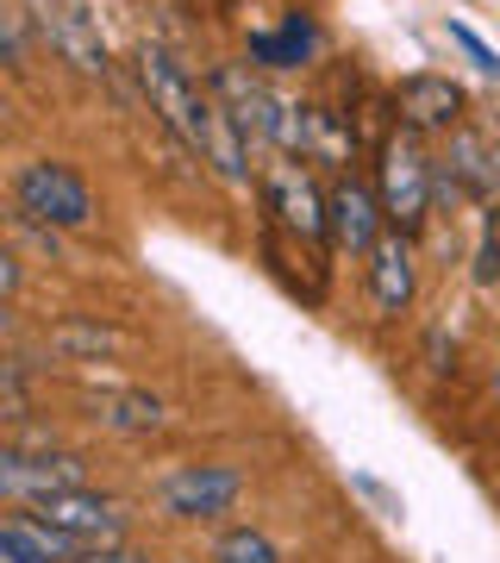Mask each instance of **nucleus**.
<instances>
[{
    "mask_svg": "<svg viewBox=\"0 0 500 563\" xmlns=\"http://www.w3.org/2000/svg\"><path fill=\"white\" fill-rule=\"evenodd\" d=\"M138 88H144V101H151V113H157L200 163H213L225 181L251 176V163H244L251 144H244V132L232 125V113H225L213 95H200L195 81H188V69H181L163 44H144L138 51Z\"/></svg>",
    "mask_w": 500,
    "mask_h": 563,
    "instance_id": "1",
    "label": "nucleus"
},
{
    "mask_svg": "<svg viewBox=\"0 0 500 563\" xmlns=\"http://www.w3.org/2000/svg\"><path fill=\"white\" fill-rule=\"evenodd\" d=\"M432 188H438V163L425 157L420 132L395 125V132H388V144H381V163H376V195H381L388 225L413 239V232L432 220Z\"/></svg>",
    "mask_w": 500,
    "mask_h": 563,
    "instance_id": "2",
    "label": "nucleus"
},
{
    "mask_svg": "<svg viewBox=\"0 0 500 563\" xmlns=\"http://www.w3.org/2000/svg\"><path fill=\"white\" fill-rule=\"evenodd\" d=\"M13 213L51 225V232H81L95 225V188L57 157H32L13 169Z\"/></svg>",
    "mask_w": 500,
    "mask_h": 563,
    "instance_id": "3",
    "label": "nucleus"
},
{
    "mask_svg": "<svg viewBox=\"0 0 500 563\" xmlns=\"http://www.w3.org/2000/svg\"><path fill=\"white\" fill-rule=\"evenodd\" d=\"M244 501V476L232 463H176L157 476V507L181 526H213Z\"/></svg>",
    "mask_w": 500,
    "mask_h": 563,
    "instance_id": "4",
    "label": "nucleus"
},
{
    "mask_svg": "<svg viewBox=\"0 0 500 563\" xmlns=\"http://www.w3.org/2000/svg\"><path fill=\"white\" fill-rule=\"evenodd\" d=\"M0 488L13 507H38L51 495H69V488H88V463L76 451H25V444H7L0 451Z\"/></svg>",
    "mask_w": 500,
    "mask_h": 563,
    "instance_id": "5",
    "label": "nucleus"
},
{
    "mask_svg": "<svg viewBox=\"0 0 500 563\" xmlns=\"http://www.w3.org/2000/svg\"><path fill=\"white\" fill-rule=\"evenodd\" d=\"M263 201H269L281 232H295V239H307L313 251H325V239H332V207H325V195L313 188V176H307L300 163H276V169L263 176Z\"/></svg>",
    "mask_w": 500,
    "mask_h": 563,
    "instance_id": "6",
    "label": "nucleus"
},
{
    "mask_svg": "<svg viewBox=\"0 0 500 563\" xmlns=\"http://www.w3.org/2000/svg\"><path fill=\"white\" fill-rule=\"evenodd\" d=\"M38 520H51L57 532L81 544V551H107V544H125V514L107 495H88V488H69V495H51V501L32 507Z\"/></svg>",
    "mask_w": 500,
    "mask_h": 563,
    "instance_id": "7",
    "label": "nucleus"
},
{
    "mask_svg": "<svg viewBox=\"0 0 500 563\" xmlns=\"http://www.w3.org/2000/svg\"><path fill=\"white\" fill-rule=\"evenodd\" d=\"M25 13H32L38 38L51 44L63 63H76L81 76H107V44H100L95 20H88L81 7H69V0H32Z\"/></svg>",
    "mask_w": 500,
    "mask_h": 563,
    "instance_id": "8",
    "label": "nucleus"
},
{
    "mask_svg": "<svg viewBox=\"0 0 500 563\" xmlns=\"http://www.w3.org/2000/svg\"><path fill=\"white\" fill-rule=\"evenodd\" d=\"M395 107H400V125L407 132H457L463 113H469V95L463 81L438 76V69H420L395 88Z\"/></svg>",
    "mask_w": 500,
    "mask_h": 563,
    "instance_id": "9",
    "label": "nucleus"
},
{
    "mask_svg": "<svg viewBox=\"0 0 500 563\" xmlns=\"http://www.w3.org/2000/svg\"><path fill=\"white\" fill-rule=\"evenodd\" d=\"M325 207H332V244L369 263V251H376L381 232H388V225H381L388 220V213H381V195L369 188V181H357V176H338L332 181V195H325Z\"/></svg>",
    "mask_w": 500,
    "mask_h": 563,
    "instance_id": "10",
    "label": "nucleus"
},
{
    "mask_svg": "<svg viewBox=\"0 0 500 563\" xmlns=\"http://www.w3.org/2000/svg\"><path fill=\"white\" fill-rule=\"evenodd\" d=\"M81 544L69 532H57L51 520H38L32 507H13L0 520V563H76Z\"/></svg>",
    "mask_w": 500,
    "mask_h": 563,
    "instance_id": "11",
    "label": "nucleus"
},
{
    "mask_svg": "<svg viewBox=\"0 0 500 563\" xmlns=\"http://www.w3.org/2000/svg\"><path fill=\"white\" fill-rule=\"evenodd\" d=\"M413 288H420L413 239L388 225V232H381V244L369 251V295H376L381 313H407V307H413Z\"/></svg>",
    "mask_w": 500,
    "mask_h": 563,
    "instance_id": "12",
    "label": "nucleus"
},
{
    "mask_svg": "<svg viewBox=\"0 0 500 563\" xmlns=\"http://www.w3.org/2000/svg\"><path fill=\"white\" fill-rule=\"evenodd\" d=\"M320 25H313V13H288V20L276 25V32H257L251 38V63L257 69H307V63L320 57Z\"/></svg>",
    "mask_w": 500,
    "mask_h": 563,
    "instance_id": "13",
    "label": "nucleus"
},
{
    "mask_svg": "<svg viewBox=\"0 0 500 563\" xmlns=\"http://www.w3.org/2000/svg\"><path fill=\"white\" fill-rule=\"evenodd\" d=\"M95 426L100 432H120V439H151L163 426V401L151 388H107L95 401Z\"/></svg>",
    "mask_w": 500,
    "mask_h": 563,
    "instance_id": "14",
    "label": "nucleus"
},
{
    "mask_svg": "<svg viewBox=\"0 0 500 563\" xmlns=\"http://www.w3.org/2000/svg\"><path fill=\"white\" fill-rule=\"evenodd\" d=\"M120 344H125L120 325H100V320H63L44 332V351L63 363H107Z\"/></svg>",
    "mask_w": 500,
    "mask_h": 563,
    "instance_id": "15",
    "label": "nucleus"
},
{
    "mask_svg": "<svg viewBox=\"0 0 500 563\" xmlns=\"http://www.w3.org/2000/svg\"><path fill=\"white\" fill-rule=\"evenodd\" d=\"M213 563H288V558H281V544L263 526H232L213 544Z\"/></svg>",
    "mask_w": 500,
    "mask_h": 563,
    "instance_id": "16",
    "label": "nucleus"
},
{
    "mask_svg": "<svg viewBox=\"0 0 500 563\" xmlns=\"http://www.w3.org/2000/svg\"><path fill=\"white\" fill-rule=\"evenodd\" d=\"M451 44H463V57L476 63V69H481V76H488V81H500V57H495V51H488V44H481L476 32L463 25V20H451Z\"/></svg>",
    "mask_w": 500,
    "mask_h": 563,
    "instance_id": "17",
    "label": "nucleus"
},
{
    "mask_svg": "<svg viewBox=\"0 0 500 563\" xmlns=\"http://www.w3.org/2000/svg\"><path fill=\"white\" fill-rule=\"evenodd\" d=\"M7 63H13V69H25V44H32V13H25V7H7Z\"/></svg>",
    "mask_w": 500,
    "mask_h": 563,
    "instance_id": "18",
    "label": "nucleus"
},
{
    "mask_svg": "<svg viewBox=\"0 0 500 563\" xmlns=\"http://www.w3.org/2000/svg\"><path fill=\"white\" fill-rule=\"evenodd\" d=\"M351 488H357L363 501L376 507V514H388V520H400V495H388V488L376 483V476H351Z\"/></svg>",
    "mask_w": 500,
    "mask_h": 563,
    "instance_id": "19",
    "label": "nucleus"
},
{
    "mask_svg": "<svg viewBox=\"0 0 500 563\" xmlns=\"http://www.w3.org/2000/svg\"><path fill=\"white\" fill-rule=\"evenodd\" d=\"M76 563H144L138 551H125V544H107V551H81Z\"/></svg>",
    "mask_w": 500,
    "mask_h": 563,
    "instance_id": "20",
    "label": "nucleus"
},
{
    "mask_svg": "<svg viewBox=\"0 0 500 563\" xmlns=\"http://www.w3.org/2000/svg\"><path fill=\"white\" fill-rule=\"evenodd\" d=\"M0 288H7V301L20 295V257H0Z\"/></svg>",
    "mask_w": 500,
    "mask_h": 563,
    "instance_id": "21",
    "label": "nucleus"
},
{
    "mask_svg": "<svg viewBox=\"0 0 500 563\" xmlns=\"http://www.w3.org/2000/svg\"><path fill=\"white\" fill-rule=\"evenodd\" d=\"M495 388H500V363H495Z\"/></svg>",
    "mask_w": 500,
    "mask_h": 563,
    "instance_id": "22",
    "label": "nucleus"
}]
</instances>
